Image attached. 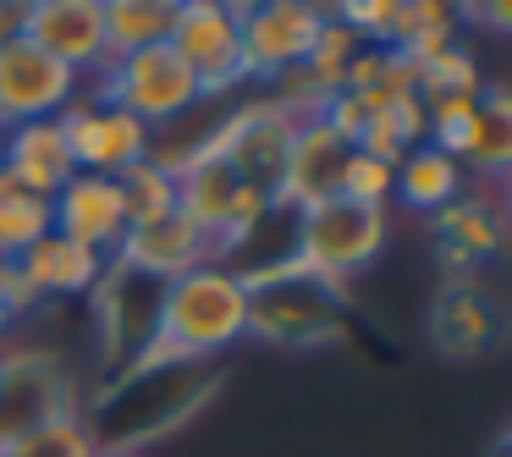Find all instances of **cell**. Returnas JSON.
Wrapping results in <instances>:
<instances>
[{"instance_id":"6da1fadb","label":"cell","mask_w":512,"mask_h":457,"mask_svg":"<svg viewBox=\"0 0 512 457\" xmlns=\"http://www.w3.org/2000/svg\"><path fill=\"white\" fill-rule=\"evenodd\" d=\"M221 391V369L215 364H155V369H127L94 397L83 413V430L94 446H116V452H144L160 435H177L193 413H204Z\"/></svg>"},{"instance_id":"7a4b0ae2","label":"cell","mask_w":512,"mask_h":457,"mask_svg":"<svg viewBox=\"0 0 512 457\" xmlns=\"http://www.w3.org/2000/svg\"><path fill=\"white\" fill-rule=\"evenodd\" d=\"M243 336H248V287H243V276H237V265L210 259V265L166 281L155 342L144 347V358H138L133 369L210 364L215 353H226V347L243 342Z\"/></svg>"},{"instance_id":"3957f363","label":"cell","mask_w":512,"mask_h":457,"mask_svg":"<svg viewBox=\"0 0 512 457\" xmlns=\"http://www.w3.org/2000/svg\"><path fill=\"white\" fill-rule=\"evenodd\" d=\"M248 287V336L276 347H320L347 331V287L303 270L298 259L243 276Z\"/></svg>"},{"instance_id":"277c9868","label":"cell","mask_w":512,"mask_h":457,"mask_svg":"<svg viewBox=\"0 0 512 457\" xmlns=\"http://www.w3.org/2000/svg\"><path fill=\"white\" fill-rule=\"evenodd\" d=\"M386 237H391L386 210L380 204H358L347 193L292 215V259L303 270H314V276L336 281V287H347L358 270L375 265Z\"/></svg>"},{"instance_id":"5b68a950","label":"cell","mask_w":512,"mask_h":457,"mask_svg":"<svg viewBox=\"0 0 512 457\" xmlns=\"http://www.w3.org/2000/svg\"><path fill=\"white\" fill-rule=\"evenodd\" d=\"M89 94L122 105V111L138 116L149 133H166L171 122H182L188 111H199V105H204L193 72L177 61V50H171V45L138 50V56H116L111 67L89 83Z\"/></svg>"},{"instance_id":"8992f818","label":"cell","mask_w":512,"mask_h":457,"mask_svg":"<svg viewBox=\"0 0 512 457\" xmlns=\"http://www.w3.org/2000/svg\"><path fill=\"white\" fill-rule=\"evenodd\" d=\"M171 50H177V61L193 72L204 100H232L237 89H248L237 6H226V0H177Z\"/></svg>"},{"instance_id":"52a82bcc","label":"cell","mask_w":512,"mask_h":457,"mask_svg":"<svg viewBox=\"0 0 512 457\" xmlns=\"http://www.w3.org/2000/svg\"><path fill=\"white\" fill-rule=\"evenodd\" d=\"M78 413V386L56 353H45V347L0 353V446L45 430V424L78 419Z\"/></svg>"},{"instance_id":"ba28073f","label":"cell","mask_w":512,"mask_h":457,"mask_svg":"<svg viewBox=\"0 0 512 457\" xmlns=\"http://www.w3.org/2000/svg\"><path fill=\"white\" fill-rule=\"evenodd\" d=\"M56 122L72 144V166L89 171V177H122V171H133L138 160H149V149H155V133H149L138 116H127L122 105L100 100V94H89V89H83Z\"/></svg>"},{"instance_id":"9c48e42d","label":"cell","mask_w":512,"mask_h":457,"mask_svg":"<svg viewBox=\"0 0 512 457\" xmlns=\"http://www.w3.org/2000/svg\"><path fill=\"white\" fill-rule=\"evenodd\" d=\"M160 292L166 281H149L127 265H105L100 287H94V325H100V353L105 364L122 375L144 358V347L155 342V325H160Z\"/></svg>"},{"instance_id":"30bf717a","label":"cell","mask_w":512,"mask_h":457,"mask_svg":"<svg viewBox=\"0 0 512 457\" xmlns=\"http://www.w3.org/2000/svg\"><path fill=\"white\" fill-rule=\"evenodd\" d=\"M320 6H303V0H265V6H237V34H243V67L248 83L265 78H287L292 67H303L325 28Z\"/></svg>"},{"instance_id":"8fae6325","label":"cell","mask_w":512,"mask_h":457,"mask_svg":"<svg viewBox=\"0 0 512 457\" xmlns=\"http://www.w3.org/2000/svg\"><path fill=\"white\" fill-rule=\"evenodd\" d=\"M23 39L39 45L50 61H61L72 78H83V89L111 67L100 0H28V34Z\"/></svg>"},{"instance_id":"7c38bea8","label":"cell","mask_w":512,"mask_h":457,"mask_svg":"<svg viewBox=\"0 0 512 457\" xmlns=\"http://www.w3.org/2000/svg\"><path fill=\"white\" fill-rule=\"evenodd\" d=\"M83 94V78H72L61 61H50L39 45L12 39L0 45V127L50 122Z\"/></svg>"},{"instance_id":"4fadbf2b","label":"cell","mask_w":512,"mask_h":457,"mask_svg":"<svg viewBox=\"0 0 512 457\" xmlns=\"http://www.w3.org/2000/svg\"><path fill=\"white\" fill-rule=\"evenodd\" d=\"M50 232L78 243V248H89V254H100V259H116V248H122V237H127V204H122L116 177H89V171H78V177L50 199Z\"/></svg>"},{"instance_id":"5bb4252c","label":"cell","mask_w":512,"mask_h":457,"mask_svg":"<svg viewBox=\"0 0 512 457\" xmlns=\"http://www.w3.org/2000/svg\"><path fill=\"white\" fill-rule=\"evenodd\" d=\"M435 221V248L441 265L457 276H474L485 259H496L501 237H507V204H501V182H479L474 193H463L457 204H446Z\"/></svg>"},{"instance_id":"9a60e30c","label":"cell","mask_w":512,"mask_h":457,"mask_svg":"<svg viewBox=\"0 0 512 457\" xmlns=\"http://www.w3.org/2000/svg\"><path fill=\"white\" fill-rule=\"evenodd\" d=\"M210 259H221L215 243L182 210L155 215V221H133L122 237V248H116V265L138 270V276H149V281H177V276H188V270L210 265Z\"/></svg>"},{"instance_id":"2e32d148","label":"cell","mask_w":512,"mask_h":457,"mask_svg":"<svg viewBox=\"0 0 512 457\" xmlns=\"http://www.w3.org/2000/svg\"><path fill=\"white\" fill-rule=\"evenodd\" d=\"M441 155H452L463 166V177L474 182H507V166H512V100L501 83H485L479 94V111L468 116L463 127L452 133H435L430 138Z\"/></svg>"},{"instance_id":"e0dca14e","label":"cell","mask_w":512,"mask_h":457,"mask_svg":"<svg viewBox=\"0 0 512 457\" xmlns=\"http://www.w3.org/2000/svg\"><path fill=\"white\" fill-rule=\"evenodd\" d=\"M347 160H353V144L336 138L320 116H303L287 144V166H281V204L287 210H309L320 199H336Z\"/></svg>"},{"instance_id":"ac0fdd59","label":"cell","mask_w":512,"mask_h":457,"mask_svg":"<svg viewBox=\"0 0 512 457\" xmlns=\"http://www.w3.org/2000/svg\"><path fill=\"white\" fill-rule=\"evenodd\" d=\"M430 342L446 358H479L501 342V309L474 276H457L430 309Z\"/></svg>"},{"instance_id":"d6986e66","label":"cell","mask_w":512,"mask_h":457,"mask_svg":"<svg viewBox=\"0 0 512 457\" xmlns=\"http://www.w3.org/2000/svg\"><path fill=\"white\" fill-rule=\"evenodd\" d=\"M0 133H6V138H0V166L12 171L28 193L56 199V193L78 177V166H72V144H67V133H61L56 116H50V122L0 127Z\"/></svg>"},{"instance_id":"ffe728a7","label":"cell","mask_w":512,"mask_h":457,"mask_svg":"<svg viewBox=\"0 0 512 457\" xmlns=\"http://www.w3.org/2000/svg\"><path fill=\"white\" fill-rule=\"evenodd\" d=\"M12 265L39 298H78V292L100 287V276H105L111 259H100V254H89V248H78V243H67V237L50 232V237H39L28 254H17Z\"/></svg>"},{"instance_id":"44dd1931","label":"cell","mask_w":512,"mask_h":457,"mask_svg":"<svg viewBox=\"0 0 512 457\" xmlns=\"http://www.w3.org/2000/svg\"><path fill=\"white\" fill-rule=\"evenodd\" d=\"M463 188H468L463 166H457L452 155H441L435 144L408 149V155L397 160V171H391V199L419 210V215H441L446 204L463 199Z\"/></svg>"},{"instance_id":"7402d4cb","label":"cell","mask_w":512,"mask_h":457,"mask_svg":"<svg viewBox=\"0 0 512 457\" xmlns=\"http://www.w3.org/2000/svg\"><path fill=\"white\" fill-rule=\"evenodd\" d=\"M171 28H177V0H105V45H111V61L171 45Z\"/></svg>"},{"instance_id":"603a6c76","label":"cell","mask_w":512,"mask_h":457,"mask_svg":"<svg viewBox=\"0 0 512 457\" xmlns=\"http://www.w3.org/2000/svg\"><path fill=\"white\" fill-rule=\"evenodd\" d=\"M39 237H50V199L28 193L12 171L0 166V254L17 259V254H28Z\"/></svg>"},{"instance_id":"cb8c5ba5","label":"cell","mask_w":512,"mask_h":457,"mask_svg":"<svg viewBox=\"0 0 512 457\" xmlns=\"http://www.w3.org/2000/svg\"><path fill=\"white\" fill-rule=\"evenodd\" d=\"M457 39H463V28H457L452 6L424 0V6H397V23H391L386 50H402L408 61H424V56H435V50L457 45Z\"/></svg>"},{"instance_id":"d4e9b609","label":"cell","mask_w":512,"mask_h":457,"mask_svg":"<svg viewBox=\"0 0 512 457\" xmlns=\"http://www.w3.org/2000/svg\"><path fill=\"white\" fill-rule=\"evenodd\" d=\"M116 188H122V204H127V226L177 210V171L160 166V160H138L133 171L116 177Z\"/></svg>"},{"instance_id":"484cf974","label":"cell","mask_w":512,"mask_h":457,"mask_svg":"<svg viewBox=\"0 0 512 457\" xmlns=\"http://www.w3.org/2000/svg\"><path fill=\"white\" fill-rule=\"evenodd\" d=\"M0 457H94V435L83 430V413H78V419H61V424H45L34 435L6 441Z\"/></svg>"},{"instance_id":"4316f807","label":"cell","mask_w":512,"mask_h":457,"mask_svg":"<svg viewBox=\"0 0 512 457\" xmlns=\"http://www.w3.org/2000/svg\"><path fill=\"white\" fill-rule=\"evenodd\" d=\"M391 171L397 166H380V160H369L353 149V160H347V171H342V193L358 204H380V210H386L391 204Z\"/></svg>"},{"instance_id":"83f0119b","label":"cell","mask_w":512,"mask_h":457,"mask_svg":"<svg viewBox=\"0 0 512 457\" xmlns=\"http://www.w3.org/2000/svg\"><path fill=\"white\" fill-rule=\"evenodd\" d=\"M336 23L353 28L364 45H386L391 23H397V0H380V6H375V0H369V6H364V0H347L342 12H336Z\"/></svg>"},{"instance_id":"f1b7e54d","label":"cell","mask_w":512,"mask_h":457,"mask_svg":"<svg viewBox=\"0 0 512 457\" xmlns=\"http://www.w3.org/2000/svg\"><path fill=\"white\" fill-rule=\"evenodd\" d=\"M23 34H28V6L23 0H0V45H12Z\"/></svg>"},{"instance_id":"f546056e","label":"cell","mask_w":512,"mask_h":457,"mask_svg":"<svg viewBox=\"0 0 512 457\" xmlns=\"http://www.w3.org/2000/svg\"><path fill=\"white\" fill-rule=\"evenodd\" d=\"M12 325H17V314H12V309H6V298H0V336L12 331Z\"/></svg>"},{"instance_id":"4dcf8cb0","label":"cell","mask_w":512,"mask_h":457,"mask_svg":"<svg viewBox=\"0 0 512 457\" xmlns=\"http://www.w3.org/2000/svg\"><path fill=\"white\" fill-rule=\"evenodd\" d=\"M94 457H149V452H116V446H94Z\"/></svg>"}]
</instances>
